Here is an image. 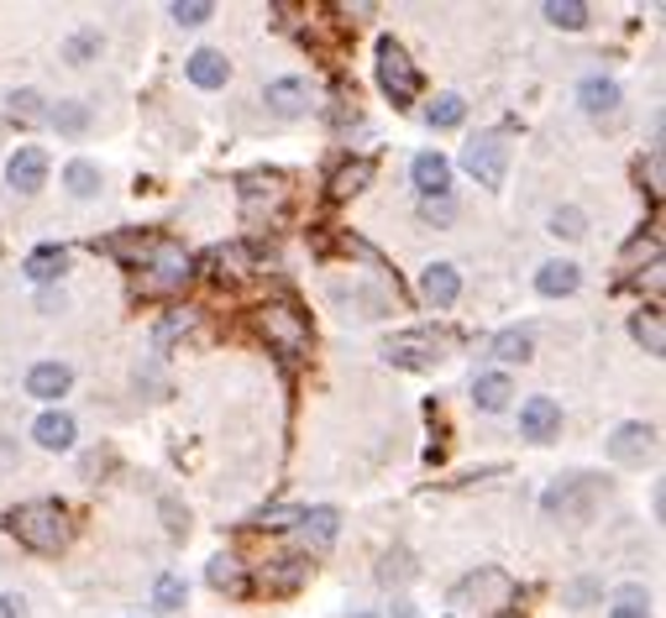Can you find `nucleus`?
I'll return each instance as SVG.
<instances>
[{"mask_svg": "<svg viewBox=\"0 0 666 618\" xmlns=\"http://www.w3.org/2000/svg\"><path fill=\"white\" fill-rule=\"evenodd\" d=\"M5 530L16 534L27 551H37V556H59L63 545H68V508L53 499L16 503V508L5 514Z\"/></svg>", "mask_w": 666, "mask_h": 618, "instance_id": "f257e3e1", "label": "nucleus"}, {"mask_svg": "<svg viewBox=\"0 0 666 618\" xmlns=\"http://www.w3.org/2000/svg\"><path fill=\"white\" fill-rule=\"evenodd\" d=\"M137 267L148 273L142 278L148 294H179L184 283L194 278V257L184 252L179 241H168V236H152L148 247H142V257H137Z\"/></svg>", "mask_w": 666, "mask_h": 618, "instance_id": "f03ea898", "label": "nucleus"}, {"mask_svg": "<svg viewBox=\"0 0 666 618\" xmlns=\"http://www.w3.org/2000/svg\"><path fill=\"white\" fill-rule=\"evenodd\" d=\"M599 499H604V482H599V477H567V482H551V488H545L541 508L551 519L577 525V519H588V514L599 508Z\"/></svg>", "mask_w": 666, "mask_h": 618, "instance_id": "7ed1b4c3", "label": "nucleus"}, {"mask_svg": "<svg viewBox=\"0 0 666 618\" xmlns=\"http://www.w3.org/2000/svg\"><path fill=\"white\" fill-rule=\"evenodd\" d=\"M378 85H384V94H389L394 105H410V100L420 94V74H415L410 53L399 48L394 37H378Z\"/></svg>", "mask_w": 666, "mask_h": 618, "instance_id": "20e7f679", "label": "nucleus"}, {"mask_svg": "<svg viewBox=\"0 0 666 618\" xmlns=\"http://www.w3.org/2000/svg\"><path fill=\"white\" fill-rule=\"evenodd\" d=\"M462 168L478 178L483 189H499L504 174H510V142L499 131H478L467 148H462Z\"/></svg>", "mask_w": 666, "mask_h": 618, "instance_id": "39448f33", "label": "nucleus"}, {"mask_svg": "<svg viewBox=\"0 0 666 618\" xmlns=\"http://www.w3.org/2000/svg\"><path fill=\"white\" fill-rule=\"evenodd\" d=\"M257 325H263L273 352L304 356V346H310V320H304L294 304H268V310H257Z\"/></svg>", "mask_w": 666, "mask_h": 618, "instance_id": "423d86ee", "label": "nucleus"}, {"mask_svg": "<svg viewBox=\"0 0 666 618\" xmlns=\"http://www.w3.org/2000/svg\"><path fill=\"white\" fill-rule=\"evenodd\" d=\"M651 451H656V430H651L645 419H630V425H619V430L608 436V456H614L619 467H640Z\"/></svg>", "mask_w": 666, "mask_h": 618, "instance_id": "0eeeda50", "label": "nucleus"}, {"mask_svg": "<svg viewBox=\"0 0 666 618\" xmlns=\"http://www.w3.org/2000/svg\"><path fill=\"white\" fill-rule=\"evenodd\" d=\"M519 436L536 445L556 441V436H562V404H556V399H525V404H519Z\"/></svg>", "mask_w": 666, "mask_h": 618, "instance_id": "6e6552de", "label": "nucleus"}, {"mask_svg": "<svg viewBox=\"0 0 666 618\" xmlns=\"http://www.w3.org/2000/svg\"><path fill=\"white\" fill-rule=\"evenodd\" d=\"M310 582V556H278L263 566V577H257V588L268 592V597H289V592H300Z\"/></svg>", "mask_w": 666, "mask_h": 618, "instance_id": "1a4fd4ad", "label": "nucleus"}, {"mask_svg": "<svg viewBox=\"0 0 666 618\" xmlns=\"http://www.w3.org/2000/svg\"><path fill=\"white\" fill-rule=\"evenodd\" d=\"M5 184H11L16 194H37V189L48 184V152L42 148H16L11 152V163H5Z\"/></svg>", "mask_w": 666, "mask_h": 618, "instance_id": "9d476101", "label": "nucleus"}, {"mask_svg": "<svg viewBox=\"0 0 666 618\" xmlns=\"http://www.w3.org/2000/svg\"><path fill=\"white\" fill-rule=\"evenodd\" d=\"M384 356L394 362V367H436L441 362V341L436 336H425V330H410V336H394Z\"/></svg>", "mask_w": 666, "mask_h": 618, "instance_id": "9b49d317", "label": "nucleus"}, {"mask_svg": "<svg viewBox=\"0 0 666 618\" xmlns=\"http://www.w3.org/2000/svg\"><path fill=\"white\" fill-rule=\"evenodd\" d=\"M263 100H268L273 116H304L315 105V89H310V79H273L263 89Z\"/></svg>", "mask_w": 666, "mask_h": 618, "instance_id": "f8f14e48", "label": "nucleus"}, {"mask_svg": "<svg viewBox=\"0 0 666 618\" xmlns=\"http://www.w3.org/2000/svg\"><path fill=\"white\" fill-rule=\"evenodd\" d=\"M410 178H415V189H420L425 200H441V194L452 189V163H447L441 152H420L415 168H410Z\"/></svg>", "mask_w": 666, "mask_h": 618, "instance_id": "ddd939ff", "label": "nucleus"}, {"mask_svg": "<svg viewBox=\"0 0 666 618\" xmlns=\"http://www.w3.org/2000/svg\"><path fill=\"white\" fill-rule=\"evenodd\" d=\"M420 289H425V299H430L436 310H452L456 299H462V273H456L452 263H430L420 273Z\"/></svg>", "mask_w": 666, "mask_h": 618, "instance_id": "4468645a", "label": "nucleus"}, {"mask_svg": "<svg viewBox=\"0 0 666 618\" xmlns=\"http://www.w3.org/2000/svg\"><path fill=\"white\" fill-rule=\"evenodd\" d=\"M68 388H74V367H68V362H37L27 373L32 399H63Z\"/></svg>", "mask_w": 666, "mask_h": 618, "instance_id": "2eb2a0df", "label": "nucleus"}, {"mask_svg": "<svg viewBox=\"0 0 666 618\" xmlns=\"http://www.w3.org/2000/svg\"><path fill=\"white\" fill-rule=\"evenodd\" d=\"M74 414H63V409H48V414H37V425H32V441L42 445V451H68L74 445Z\"/></svg>", "mask_w": 666, "mask_h": 618, "instance_id": "dca6fc26", "label": "nucleus"}, {"mask_svg": "<svg viewBox=\"0 0 666 618\" xmlns=\"http://www.w3.org/2000/svg\"><path fill=\"white\" fill-rule=\"evenodd\" d=\"M184 74H189V85L221 89L226 79H231V63H226V53H215V48H200V53H189Z\"/></svg>", "mask_w": 666, "mask_h": 618, "instance_id": "f3484780", "label": "nucleus"}, {"mask_svg": "<svg viewBox=\"0 0 666 618\" xmlns=\"http://www.w3.org/2000/svg\"><path fill=\"white\" fill-rule=\"evenodd\" d=\"M577 105H582L588 116H614V111H619V85L604 79V74H588V79L577 85Z\"/></svg>", "mask_w": 666, "mask_h": 618, "instance_id": "a211bd4d", "label": "nucleus"}, {"mask_svg": "<svg viewBox=\"0 0 666 618\" xmlns=\"http://www.w3.org/2000/svg\"><path fill=\"white\" fill-rule=\"evenodd\" d=\"M373 174H378V163H373V157H352V163H341V168H336L326 189H331V200H347V194H363L367 184H373Z\"/></svg>", "mask_w": 666, "mask_h": 618, "instance_id": "6ab92c4d", "label": "nucleus"}, {"mask_svg": "<svg viewBox=\"0 0 666 618\" xmlns=\"http://www.w3.org/2000/svg\"><path fill=\"white\" fill-rule=\"evenodd\" d=\"M63 267H68V252H63L59 241H42V247H32L27 263H22V273H27L32 283H53Z\"/></svg>", "mask_w": 666, "mask_h": 618, "instance_id": "aec40b11", "label": "nucleus"}, {"mask_svg": "<svg viewBox=\"0 0 666 618\" xmlns=\"http://www.w3.org/2000/svg\"><path fill=\"white\" fill-rule=\"evenodd\" d=\"M510 399H515V383H510L504 373H478V378H473V404L483 414L510 409Z\"/></svg>", "mask_w": 666, "mask_h": 618, "instance_id": "412c9836", "label": "nucleus"}, {"mask_svg": "<svg viewBox=\"0 0 666 618\" xmlns=\"http://www.w3.org/2000/svg\"><path fill=\"white\" fill-rule=\"evenodd\" d=\"M577 283H582V267L577 263H545L541 273H536V294H545V299L577 294Z\"/></svg>", "mask_w": 666, "mask_h": 618, "instance_id": "4be33fe9", "label": "nucleus"}, {"mask_svg": "<svg viewBox=\"0 0 666 618\" xmlns=\"http://www.w3.org/2000/svg\"><path fill=\"white\" fill-rule=\"evenodd\" d=\"M300 530H304V540H310V545H321V551H326V545L336 540V530H341V514H336V508H326V503H321V508H304Z\"/></svg>", "mask_w": 666, "mask_h": 618, "instance_id": "5701e85b", "label": "nucleus"}, {"mask_svg": "<svg viewBox=\"0 0 666 618\" xmlns=\"http://www.w3.org/2000/svg\"><path fill=\"white\" fill-rule=\"evenodd\" d=\"M608 618H651V592L640 582H625L614 592V603H608Z\"/></svg>", "mask_w": 666, "mask_h": 618, "instance_id": "b1692460", "label": "nucleus"}, {"mask_svg": "<svg viewBox=\"0 0 666 618\" xmlns=\"http://www.w3.org/2000/svg\"><path fill=\"white\" fill-rule=\"evenodd\" d=\"M630 336L645 346V356H662L666 352V330H662V315H656V310H640L636 320H630Z\"/></svg>", "mask_w": 666, "mask_h": 618, "instance_id": "393cba45", "label": "nucleus"}, {"mask_svg": "<svg viewBox=\"0 0 666 618\" xmlns=\"http://www.w3.org/2000/svg\"><path fill=\"white\" fill-rule=\"evenodd\" d=\"M205 582H211L215 592H231V597H242V592H247V571L231 556H215L211 571H205Z\"/></svg>", "mask_w": 666, "mask_h": 618, "instance_id": "a878e982", "label": "nucleus"}, {"mask_svg": "<svg viewBox=\"0 0 666 618\" xmlns=\"http://www.w3.org/2000/svg\"><path fill=\"white\" fill-rule=\"evenodd\" d=\"M215 278H247V267H252V252L247 247H215L211 257H205Z\"/></svg>", "mask_w": 666, "mask_h": 618, "instance_id": "bb28decb", "label": "nucleus"}, {"mask_svg": "<svg viewBox=\"0 0 666 618\" xmlns=\"http://www.w3.org/2000/svg\"><path fill=\"white\" fill-rule=\"evenodd\" d=\"M462 116H467V100H462V94H436V100L425 105V121H430V126H441V131L462 126Z\"/></svg>", "mask_w": 666, "mask_h": 618, "instance_id": "cd10ccee", "label": "nucleus"}, {"mask_svg": "<svg viewBox=\"0 0 666 618\" xmlns=\"http://www.w3.org/2000/svg\"><path fill=\"white\" fill-rule=\"evenodd\" d=\"M63 184H68V194L95 200V194H100V168H95V163H85V157H74V163L63 168Z\"/></svg>", "mask_w": 666, "mask_h": 618, "instance_id": "c85d7f7f", "label": "nucleus"}, {"mask_svg": "<svg viewBox=\"0 0 666 618\" xmlns=\"http://www.w3.org/2000/svg\"><path fill=\"white\" fill-rule=\"evenodd\" d=\"M530 352H536V341H530V330H499L493 336V356L499 362H530Z\"/></svg>", "mask_w": 666, "mask_h": 618, "instance_id": "c756f323", "label": "nucleus"}, {"mask_svg": "<svg viewBox=\"0 0 666 618\" xmlns=\"http://www.w3.org/2000/svg\"><path fill=\"white\" fill-rule=\"evenodd\" d=\"M545 22L562 31H582L588 27V5L582 0H545Z\"/></svg>", "mask_w": 666, "mask_h": 618, "instance_id": "7c9ffc66", "label": "nucleus"}, {"mask_svg": "<svg viewBox=\"0 0 666 618\" xmlns=\"http://www.w3.org/2000/svg\"><path fill=\"white\" fill-rule=\"evenodd\" d=\"M100 31H74L68 42H63V63H90V59H100Z\"/></svg>", "mask_w": 666, "mask_h": 618, "instance_id": "2f4dec72", "label": "nucleus"}, {"mask_svg": "<svg viewBox=\"0 0 666 618\" xmlns=\"http://www.w3.org/2000/svg\"><path fill=\"white\" fill-rule=\"evenodd\" d=\"M152 603H158L163 614H179V608H184V582L174 577V571H163V577H158V588H152Z\"/></svg>", "mask_w": 666, "mask_h": 618, "instance_id": "473e14b6", "label": "nucleus"}, {"mask_svg": "<svg viewBox=\"0 0 666 618\" xmlns=\"http://www.w3.org/2000/svg\"><path fill=\"white\" fill-rule=\"evenodd\" d=\"M551 236H567V241L588 236V215H582L577 205H562L556 215H551Z\"/></svg>", "mask_w": 666, "mask_h": 618, "instance_id": "72a5a7b5", "label": "nucleus"}, {"mask_svg": "<svg viewBox=\"0 0 666 618\" xmlns=\"http://www.w3.org/2000/svg\"><path fill=\"white\" fill-rule=\"evenodd\" d=\"M211 16H215L211 0H174V22L179 27H205Z\"/></svg>", "mask_w": 666, "mask_h": 618, "instance_id": "f704fd0d", "label": "nucleus"}, {"mask_svg": "<svg viewBox=\"0 0 666 618\" xmlns=\"http://www.w3.org/2000/svg\"><path fill=\"white\" fill-rule=\"evenodd\" d=\"M48 121H53L59 131H85V126H90V111H85L79 100H63L59 111H48Z\"/></svg>", "mask_w": 666, "mask_h": 618, "instance_id": "c9c22d12", "label": "nucleus"}, {"mask_svg": "<svg viewBox=\"0 0 666 618\" xmlns=\"http://www.w3.org/2000/svg\"><path fill=\"white\" fill-rule=\"evenodd\" d=\"M11 116L16 121H42L48 116V111H42V94H37V89H16V94H11Z\"/></svg>", "mask_w": 666, "mask_h": 618, "instance_id": "e433bc0d", "label": "nucleus"}, {"mask_svg": "<svg viewBox=\"0 0 666 618\" xmlns=\"http://www.w3.org/2000/svg\"><path fill=\"white\" fill-rule=\"evenodd\" d=\"M300 514L304 508H263V514H257V525H263V530H294V525H300Z\"/></svg>", "mask_w": 666, "mask_h": 618, "instance_id": "4c0bfd02", "label": "nucleus"}, {"mask_svg": "<svg viewBox=\"0 0 666 618\" xmlns=\"http://www.w3.org/2000/svg\"><path fill=\"white\" fill-rule=\"evenodd\" d=\"M415 566H410V551H394V556H384V566H378V582H404Z\"/></svg>", "mask_w": 666, "mask_h": 618, "instance_id": "58836bf2", "label": "nucleus"}, {"mask_svg": "<svg viewBox=\"0 0 666 618\" xmlns=\"http://www.w3.org/2000/svg\"><path fill=\"white\" fill-rule=\"evenodd\" d=\"M420 215H425V220H441V226H447V220H452V215H456V205H452V200H447V194H441V200H425V205H420Z\"/></svg>", "mask_w": 666, "mask_h": 618, "instance_id": "ea45409f", "label": "nucleus"}, {"mask_svg": "<svg viewBox=\"0 0 666 618\" xmlns=\"http://www.w3.org/2000/svg\"><path fill=\"white\" fill-rule=\"evenodd\" d=\"M163 514H168V530H174V534L189 530V514H179V503H174V499H163Z\"/></svg>", "mask_w": 666, "mask_h": 618, "instance_id": "a19ab883", "label": "nucleus"}, {"mask_svg": "<svg viewBox=\"0 0 666 618\" xmlns=\"http://www.w3.org/2000/svg\"><path fill=\"white\" fill-rule=\"evenodd\" d=\"M0 618H22V597H0Z\"/></svg>", "mask_w": 666, "mask_h": 618, "instance_id": "79ce46f5", "label": "nucleus"}, {"mask_svg": "<svg viewBox=\"0 0 666 618\" xmlns=\"http://www.w3.org/2000/svg\"><path fill=\"white\" fill-rule=\"evenodd\" d=\"M352 618H378V614H352Z\"/></svg>", "mask_w": 666, "mask_h": 618, "instance_id": "37998d69", "label": "nucleus"}]
</instances>
